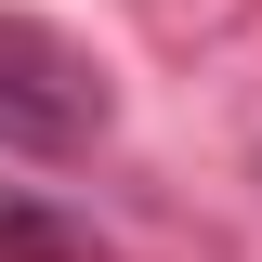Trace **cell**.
Here are the masks:
<instances>
[{"instance_id": "cell-1", "label": "cell", "mask_w": 262, "mask_h": 262, "mask_svg": "<svg viewBox=\"0 0 262 262\" xmlns=\"http://www.w3.org/2000/svg\"><path fill=\"white\" fill-rule=\"evenodd\" d=\"M105 131H118L105 53L39 13H0V158H92Z\"/></svg>"}, {"instance_id": "cell-2", "label": "cell", "mask_w": 262, "mask_h": 262, "mask_svg": "<svg viewBox=\"0 0 262 262\" xmlns=\"http://www.w3.org/2000/svg\"><path fill=\"white\" fill-rule=\"evenodd\" d=\"M0 262H105V236L39 210V196H0Z\"/></svg>"}]
</instances>
